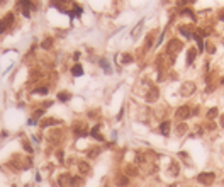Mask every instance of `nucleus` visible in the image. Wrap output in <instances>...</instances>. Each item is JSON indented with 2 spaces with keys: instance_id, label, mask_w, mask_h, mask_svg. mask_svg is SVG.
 Instances as JSON below:
<instances>
[{
  "instance_id": "f257e3e1",
  "label": "nucleus",
  "mask_w": 224,
  "mask_h": 187,
  "mask_svg": "<svg viewBox=\"0 0 224 187\" xmlns=\"http://www.w3.org/2000/svg\"><path fill=\"white\" fill-rule=\"evenodd\" d=\"M183 48V43L178 39H172L170 43L166 44V55L170 56V60H175L177 58V53H180V49Z\"/></svg>"
},
{
  "instance_id": "f03ea898",
  "label": "nucleus",
  "mask_w": 224,
  "mask_h": 187,
  "mask_svg": "<svg viewBox=\"0 0 224 187\" xmlns=\"http://www.w3.org/2000/svg\"><path fill=\"white\" fill-rule=\"evenodd\" d=\"M195 90H197V85H195L194 82H183V83H182V87H180V94L183 97L192 95Z\"/></svg>"
},
{
  "instance_id": "7ed1b4c3",
  "label": "nucleus",
  "mask_w": 224,
  "mask_h": 187,
  "mask_svg": "<svg viewBox=\"0 0 224 187\" xmlns=\"http://www.w3.org/2000/svg\"><path fill=\"white\" fill-rule=\"evenodd\" d=\"M197 180L200 184H204V185H211L216 180V175H214V172H202V174L197 175Z\"/></svg>"
},
{
  "instance_id": "20e7f679",
  "label": "nucleus",
  "mask_w": 224,
  "mask_h": 187,
  "mask_svg": "<svg viewBox=\"0 0 224 187\" xmlns=\"http://www.w3.org/2000/svg\"><path fill=\"white\" fill-rule=\"evenodd\" d=\"M190 107L189 105H180V107L175 111V118L178 119V121H185V119H189L190 118Z\"/></svg>"
},
{
  "instance_id": "39448f33",
  "label": "nucleus",
  "mask_w": 224,
  "mask_h": 187,
  "mask_svg": "<svg viewBox=\"0 0 224 187\" xmlns=\"http://www.w3.org/2000/svg\"><path fill=\"white\" fill-rule=\"evenodd\" d=\"M73 131H75V135H78V136H87L88 135V128H87L85 122H75Z\"/></svg>"
},
{
  "instance_id": "423d86ee",
  "label": "nucleus",
  "mask_w": 224,
  "mask_h": 187,
  "mask_svg": "<svg viewBox=\"0 0 224 187\" xmlns=\"http://www.w3.org/2000/svg\"><path fill=\"white\" fill-rule=\"evenodd\" d=\"M58 184H60L61 187H71V175L70 174H61L60 177H58Z\"/></svg>"
},
{
  "instance_id": "0eeeda50",
  "label": "nucleus",
  "mask_w": 224,
  "mask_h": 187,
  "mask_svg": "<svg viewBox=\"0 0 224 187\" xmlns=\"http://www.w3.org/2000/svg\"><path fill=\"white\" fill-rule=\"evenodd\" d=\"M158 97H160V92H158V88H156V87H151L150 90H148V94H146V100H148V102H155V100H158Z\"/></svg>"
},
{
  "instance_id": "6e6552de",
  "label": "nucleus",
  "mask_w": 224,
  "mask_h": 187,
  "mask_svg": "<svg viewBox=\"0 0 224 187\" xmlns=\"http://www.w3.org/2000/svg\"><path fill=\"white\" fill-rule=\"evenodd\" d=\"M178 31H180V34L185 36L187 39L194 38V32H192V26H180V27H178Z\"/></svg>"
},
{
  "instance_id": "1a4fd4ad",
  "label": "nucleus",
  "mask_w": 224,
  "mask_h": 187,
  "mask_svg": "<svg viewBox=\"0 0 224 187\" xmlns=\"http://www.w3.org/2000/svg\"><path fill=\"white\" fill-rule=\"evenodd\" d=\"M78 170H80V174L85 175V174H90L92 172V167L87 163V162H78Z\"/></svg>"
},
{
  "instance_id": "9d476101",
  "label": "nucleus",
  "mask_w": 224,
  "mask_h": 187,
  "mask_svg": "<svg viewBox=\"0 0 224 187\" xmlns=\"http://www.w3.org/2000/svg\"><path fill=\"white\" fill-rule=\"evenodd\" d=\"M195 58H197V49H195V48H190L189 51H187V65H192Z\"/></svg>"
},
{
  "instance_id": "9b49d317",
  "label": "nucleus",
  "mask_w": 224,
  "mask_h": 187,
  "mask_svg": "<svg viewBox=\"0 0 224 187\" xmlns=\"http://www.w3.org/2000/svg\"><path fill=\"white\" fill-rule=\"evenodd\" d=\"M116 184H117L119 187H126L127 184H129V177H127V175H124V174L119 175V177L116 179Z\"/></svg>"
},
{
  "instance_id": "f8f14e48",
  "label": "nucleus",
  "mask_w": 224,
  "mask_h": 187,
  "mask_svg": "<svg viewBox=\"0 0 224 187\" xmlns=\"http://www.w3.org/2000/svg\"><path fill=\"white\" fill-rule=\"evenodd\" d=\"M58 119H54V118H46V119H43V122H41V126L43 128H49V126H54V124H58Z\"/></svg>"
},
{
  "instance_id": "ddd939ff",
  "label": "nucleus",
  "mask_w": 224,
  "mask_h": 187,
  "mask_svg": "<svg viewBox=\"0 0 224 187\" xmlns=\"http://www.w3.org/2000/svg\"><path fill=\"white\" fill-rule=\"evenodd\" d=\"M124 175H127V177H134V175H138V169L134 165H126V169H124Z\"/></svg>"
},
{
  "instance_id": "4468645a",
  "label": "nucleus",
  "mask_w": 224,
  "mask_h": 187,
  "mask_svg": "<svg viewBox=\"0 0 224 187\" xmlns=\"http://www.w3.org/2000/svg\"><path fill=\"white\" fill-rule=\"evenodd\" d=\"M187 129H189V128H187L185 122H178L177 128H175V131H177V135H178V136H183V135L187 133Z\"/></svg>"
},
{
  "instance_id": "2eb2a0df",
  "label": "nucleus",
  "mask_w": 224,
  "mask_h": 187,
  "mask_svg": "<svg viewBox=\"0 0 224 187\" xmlns=\"http://www.w3.org/2000/svg\"><path fill=\"white\" fill-rule=\"evenodd\" d=\"M160 131H161V135H168V133H170V122L163 121L160 124Z\"/></svg>"
},
{
  "instance_id": "dca6fc26",
  "label": "nucleus",
  "mask_w": 224,
  "mask_h": 187,
  "mask_svg": "<svg viewBox=\"0 0 224 187\" xmlns=\"http://www.w3.org/2000/svg\"><path fill=\"white\" fill-rule=\"evenodd\" d=\"M217 112H219V111H217V107H212V109H209V111H207V119H209V121H212V119H216V118H217Z\"/></svg>"
},
{
  "instance_id": "f3484780",
  "label": "nucleus",
  "mask_w": 224,
  "mask_h": 187,
  "mask_svg": "<svg viewBox=\"0 0 224 187\" xmlns=\"http://www.w3.org/2000/svg\"><path fill=\"white\" fill-rule=\"evenodd\" d=\"M99 153H100L99 146H95V148H90V150L87 152V157H88V158H95V157H99Z\"/></svg>"
},
{
  "instance_id": "a211bd4d",
  "label": "nucleus",
  "mask_w": 224,
  "mask_h": 187,
  "mask_svg": "<svg viewBox=\"0 0 224 187\" xmlns=\"http://www.w3.org/2000/svg\"><path fill=\"white\" fill-rule=\"evenodd\" d=\"M121 63L122 65H129V63H133V56L127 55V53H124V55L121 56Z\"/></svg>"
},
{
  "instance_id": "6ab92c4d",
  "label": "nucleus",
  "mask_w": 224,
  "mask_h": 187,
  "mask_svg": "<svg viewBox=\"0 0 224 187\" xmlns=\"http://www.w3.org/2000/svg\"><path fill=\"white\" fill-rule=\"evenodd\" d=\"M90 135L94 136L95 139H99V141H102V139H104V138H102V135H100V129H99V126H95L94 129H92V133H90Z\"/></svg>"
},
{
  "instance_id": "aec40b11",
  "label": "nucleus",
  "mask_w": 224,
  "mask_h": 187,
  "mask_svg": "<svg viewBox=\"0 0 224 187\" xmlns=\"http://www.w3.org/2000/svg\"><path fill=\"white\" fill-rule=\"evenodd\" d=\"M71 73H73L75 77H80V75L83 73V68H82V65H75L73 68H71Z\"/></svg>"
},
{
  "instance_id": "412c9836",
  "label": "nucleus",
  "mask_w": 224,
  "mask_h": 187,
  "mask_svg": "<svg viewBox=\"0 0 224 187\" xmlns=\"http://www.w3.org/2000/svg\"><path fill=\"white\" fill-rule=\"evenodd\" d=\"M41 46H43V49H49L53 46V38H46V39L41 43Z\"/></svg>"
},
{
  "instance_id": "4be33fe9",
  "label": "nucleus",
  "mask_w": 224,
  "mask_h": 187,
  "mask_svg": "<svg viewBox=\"0 0 224 187\" xmlns=\"http://www.w3.org/2000/svg\"><path fill=\"white\" fill-rule=\"evenodd\" d=\"M83 184V180L80 177H71V187H80Z\"/></svg>"
},
{
  "instance_id": "5701e85b",
  "label": "nucleus",
  "mask_w": 224,
  "mask_h": 187,
  "mask_svg": "<svg viewBox=\"0 0 224 187\" xmlns=\"http://www.w3.org/2000/svg\"><path fill=\"white\" fill-rule=\"evenodd\" d=\"M170 172H172V175H175V177L178 175V165L175 163V162H173V163H172V167H170Z\"/></svg>"
},
{
  "instance_id": "b1692460",
  "label": "nucleus",
  "mask_w": 224,
  "mask_h": 187,
  "mask_svg": "<svg viewBox=\"0 0 224 187\" xmlns=\"http://www.w3.org/2000/svg\"><path fill=\"white\" fill-rule=\"evenodd\" d=\"M34 92H36V94H41V95H46V94H48V87H38Z\"/></svg>"
},
{
  "instance_id": "393cba45",
  "label": "nucleus",
  "mask_w": 224,
  "mask_h": 187,
  "mask_svg": "<svg viewBox=\"0 0 224 187\" xmlns=\"http://www.w3.org/2000/svg\"><path fill=\"white\" fill-rule=\"evenodd\" d=\"M4 21H5V24H7V26H10V24L14 22V15H12V14H7Z\"/></svg>"
},
{
  "instance_id": "a878e982",
  "label": "nucleus",
  "mask_w": 224,
  "mask_h": 187,
  "mask_svg": "<svg viewBox=\"0 0 224 187\" xmlns=\"http://www.w3.org/2000/svg\"><path fill=\"white\" fill-rule=\"evenodd\" d=\"M151 44H153V32H151V34H148V38H146V48L148 49L151 48Z\"/></svg>"
},
{
  "instance_id": "bb28decb",
  "label": "nucleus",
  "mask_w": 224,
  "mask_h": 187,
  "mask_svg": "<svg viewBox=\"0 0 224 187\" xmlns=\"http://www.w3.org/2000/svg\"><path fill=\"white\" fill-rule=\"evenodd\" d=\"M31 77H32V78H31V82H36V80L41 78V73H39V72H32V73H31Z\"/></svg>"
},
{
  "instance_id": "cd10ccee",
  "label": "nucleus",
  "mask_w": 224,
  "mask_h": 187,
  "mask_svg": "<svg viewBox=\"0 0 224 187\" xmlns=\"http://www.w3.org/2000/svg\"><path fill=\"white\" fill-rule=\"evenodd\" d=\"M7 27H9V26H7V24H5V21L2 19V21H0V34H2V32H4V31L7 29Z\"/></svg>"
},
{
  "instance_id": "c85d7f7f",
  "label": "nucleus",
  "mask_w": 224,
  "mask_h": 187,
  "mask_svg": "<svg viewBox=\"0 0 224 187\" xmlns=\"http://www.w3.org/2000/svg\"><path fill=\"white\" fill-rule=\"evenodd\" d=\"M58 99H60V100H68L70 99V94H60V95H58Z\"/></svg>"
},
{
  "instance_id": "c756f323",
  "label": "nucleus",
  "mask_w": 224,
  "mask_h": 187,
  "mask_svg": "<svg viewBox=\"0 0 224 187\" xmlns=\"http://www.w3.org/2000/svg\"><path fill=\"white\" fill-rule=\"evenodd\" d=\"M24 148H26V152H31V153H32V146H31L29 143H24Z\"/></svg>"
},
{
  "instance_id": "7c9ffc66",
  "label": "nucleus",
  "mask_w": 224,
  "mask_h": 187,
  "mask_svg": "<svg viewBox=\"0 0 224 187\" xmlns=\"http://www.w3.org/2000/svg\"><path fill=\"white\" fill-rule=\"evenodd\" d=\"M206 48H209V49H207V51H209V53H214V51H216V49H214V46H212V44H207Z\"/></svg>"
},
{
  "instance_id": "2f4dec72",
  "label": "nucleus",
  "mask_w": 224,
  "mask_h": 187,
  "mask_svg": "<svg viewBox=\"0 0 224 187\" xmlns=\"http://www.w3.org/2000/svg\"><path fill=\"white\" fill-rule=\"evenodd\" d=\"M39 116H43V111H41V109L34 112V119H36V118H39Z\"/></svg>"
},
{
  "instance_id": "473e14b6",
  "label": "nucleus",
  "mask_w": 224,
  "mask_h": 187,
  "mask_svg": "<svg viewBox=\"0 0 224 187\" xmlns=\"http://www.w3.org/2000/svg\"><path fill=\"white\" fill-rule=\"evenodd\" d=\"M56 157H58V160H60V162H63V153H61V152H58V155H56Z\"/></svg>"
},
{
  "instance_id": "72a5a7b5",
  "label": "nucleus",
  "mask_w": 224,
  "mask_h": 187,
  "mask_svg": "<svg viewBox=\"0 0 224 187\" xmlns=\"http://www.w3.org/2000/svg\"><path fill=\"white\" fill-rule=\"evenodd\" d=\"M221 126L224 128V114H222V116H221Z\"/></svg>"
},
{
  "instance_id": "f704fd0d",
  "label": "nucleus",
  "mask_w": 224,
  "mask_h": 187,
  "mask_svg": "<svg viewBox=\"0 0 224 187\" xmlns=\"http://www.w3.org/2000/svg\"><path fill=\"white\" fill-rule=\"evenodd\" d=\"M219 19H221V21H224V12H221V14H219Z\"/></svg>"
},
{
  "instance_id": "c9c22d12",
  "label": "nucleus",
  "mask_w": 224,
  "mask_h": 187,
  "mask_svg": "<svg viewBox=\"0 0 224 187\" xmlns=\"http://www.w3.org/2000/svg\"><path fill=\"white\" fill-rule=\"evenodd\" d=\"M168 187H177V184H172V185H168Z\"/></svg>"
},
{
  "instance_id": "e433bc0d",
  "label": "nucleus",
  "mask_w": 224,
  "mask_h": 187,
  "mask_svg": "<svg viewBox=\"0 0 224 187\" xmlns=\"http://www.w3.org/2000/svg\"><path fill=\"white\" fill-rule=\"evenodd\" d=\"M221 83H222V85H224V78H222V80H221Z\"/></svg>"
},
{
  "instance_id": "4c0bfd02",
  "label": "nucleus",
  "mask_w": 224,
  "mask_h": 187,
  "mask_svg": "<svg viewBox=\"0 0 224 187\" xmlns=\"http://www.w3.org/2000/svg\"><path fill=\"white\" fill-rule=\"evenodd\" d=\"M222 44H224V38H222Z\"/></svg>"
}]
</instances>
